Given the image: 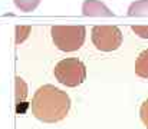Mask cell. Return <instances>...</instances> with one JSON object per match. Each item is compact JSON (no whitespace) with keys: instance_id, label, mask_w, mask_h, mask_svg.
I'll list each match as a JSON object with an SVG mask.
<instances>
[{"instance_id":"3","label":"cell","mask_w":148,"mask_h":129,"mask_svg":"<svg viewBox=\"0 0 148 129\" xmlns=\"http://www.w3.org/2000/svg\"><path fill=\"white\" fill-rule=\"evenodd\" d=\"M56 81L68 87H76L86 79V68L76 57L62 59L53 69Z\"/></svg>"},{"instance_id":"7","label":"cell","mask_w":148,"mask_h":129,"mask_svg":"<svg viewBox=\"0 0 148 129\" xmlns=\"http://www.w3.org/2000/svg\"><path fill=\"white\" fill-rule=\"evenodd\" d=\"M128 16H148V0H137L131 3L128 7Z\"/></svg>"},{"instance_id":"12","label":"cell","mask_w":148,"mask_h":129,"mask_svg":"<svg viewBox=\"0 0 148 129\" xmlns=\"http://www.w3.org/2000/svg\"><path fill=\"white\" fill-rule=\"evenodd\" d=\"M131 29L137 36H140L143 39H148V26H132Z\"/></svg>"},{"instance_id":"1","label":"cell","mask_w":148,"mask_h":129,"mask_svg":"<svg viewBox=\"0 0 148 129\" xmlns=\"http://www.w3.org/2000/svg\"><path fill=\"white\" fill-rule=\"evenodd\" d=\"M32 113L45 124H55L66 118L71 109V98L66 92L53 85L40 86L32 99Z\"/></svg>"},{"instance_id":"6","label":"cell","mask_w":148,"mask_h":129,"mask_svg":"<svg viewBox=\"0 0 148 129\" xmlns=\"http://www.w3.org/2000/svg\"><path fill=\"white\" fill-rule=\"evenodd\" d=\"M135 73L143 79H148V49L138 55L135 60Z\"/></svg>"},{"instance_id":"2","label":"cell","mask_w":148,"mask_h":129,"mask_svg":"<svg viewBox=\"0 0 148 129\" xmlns=\"http://www.w3.org/2000/svg\"><path fill=\"white\" fill-rule=\"evenodd\" d=\"M52 40L62 52H75L82 47L86 38L85 26H53L50 29Z\"/></svg>"},{"instance_id":"5","label":"cell","mask_w":148,"mask_h":129,"mask_svg":"<svg viewBox=\"0 0 148 129\" xmlns=\"http://www.w3.org/2000/svg\"><path fill=\"white\" fill-rule=\"evenodd\" d=\"M84 16L89 17H112L114 13L99 0H85L82 4Z\"/></svg>"},{"instance_id":"9","label":"cell","mask_w":148,"mask_h":129,"mask_svg":"<svg viewBox=\"0 0 148 129\" xmlns=\"http://www.w3.org/2000/svg\"><path fill=\"white\" fill-rule=\"evenodd\" d=\"M16 7L20 10V12H33L39 4H40V0H13Z\"/></svg>"},{"instance_id":"10","label":"cell","mask_w":148,"mask_h":129,"mask_svg":"<svg viewBox=\"0 0 148 129\" xmlns=\"http://www.w3.org/2000/svg\"><path fill=\"white\" fill-rule=\"evenodd\" d=\"M30 33V27L29 26H17L16 27V43L20 44L22 42H25L27 39Z\"/></svg>"},{"instance_id":"11","label":"cell","mask_w":148,"mask_h":129,"mask_svg":"<svg viewBox=\"0 0 148 129\" xmlns=\"http://www.w3.org/2000/svg\"><path fill=\"white\" fill-rule=\"evenodd\" d=\"M140 118H141L144 126L148 129V99L143 102V105L140 108Z\"/></svg>"},{"instance_id":"8","label":"cell","mask_w":148,"mask_h":129,"mask_svg":"<svg viewBox=\"0 0 148 129\" xmlns=\"http://www.w3.org/2000/svg\"><path fill=\"white\" fill-rule=\"evenodd\" d=\"M27 96V86L20 76H16V103L20 105Z\"/></svg>"},{"instance_id":"4","label":"cell","mask_w":148,"mask_h":129,"mask_svg":"<svg viewBox=\"0 0 148 129\" xmlns=\"http://www.w3.org/2000/svg\"><path fill=\"white\" fill-rule=\"evenodd\" d=\"M91 38L94 46L101 52H114L122 44V32L116 26H95Z\"/></svg>"}]
</instances>
